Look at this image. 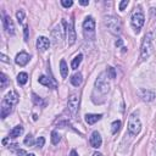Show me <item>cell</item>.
Instances as JSON below:
<instances>
[{"label": "cell", "instance_id": "1", "mask_svg": "<svg viewBox=\"0 0 156 156\" xmlns=\"http://www.w3.org/2000/svg\"><path fill=\"white\" fill-rule=\"evenodd\" d=\"M151 41H152V34H151V33H147V34L144 37L143 43H141V49H140V60H141V61L146 60V58L150 56L151 49H152Z\"/></svg>", "mask_w": 156, "mask_h": 156}, {"label": "cell", "instance_id": "2", "mask_svg": "<svg viewBox=\"0 0 156 156\" xmlns=\"http://www.w3.org/2000/svg\"><path fill=\"white\" fill-rule=\"evenodd\" d=\"M140 129H141V122L139 119V115L138 112H133L128 119V132L133 135H136L140 133Z\"/></svg>", "mask_w": 156, "mask_h": 156}, {"label": "cell", "instance_id": "3", "mask_svg": "<svg viewBox=\"0 0 156 156\" xmlns=\"http://www.w3.org/2000/svg\"><path fill=\"white\" fill-rule=\"evenodd\" d=\"M104 23L107 27V29L113 33V34H119L121 33V22L117 17L115 16H105L104 17Z\"/></svg>", "mask_w": 156, "mask_h": 156}, {"label": "cell", "instance_id": "4", "mask_svg": "<svg viewBox=\"0 0 156 156\" xmlns=\"http://www.w3.org/2000/svg\"><path fill=\"white\" fill-rule=\"evenodd\" d=\"M107 78H108V76L105 71V72H101L99 74V77L96 78V80H95V88L102 94H106L110 90V84H108Z\"/></svg>", "mask_w": 156, "mask_h": 156}, {"label": "cell", "instance_id": "5", "mask_svg": "<svg viewBox=\"0 0 156 156\" xmlns=\"http://www.w3.org/2000/svg\"><path fill=\"white\" fill-rule=\"evenodd\" d=\"M83 30H84V35L85 38H93L94 33H95V21L91 16H88L84 22H83Z\"/></svg>", "mask_w": 156, "mask_h": 156}, {"label": "cell", "instance_id": "6", "mask_svg": "<svg viewBox=\"0 0 156 156\" xmlns=\"http://www.w3.org/2000/svg\"><path fill=\"white\" fill-rule=\"evenodd\" d=\"M144 22H145V16H144V13H143L141 11H135V12L132 15L130 23H132V26H133V28H134V30H135L136 33L140 32V28L143 27Z\"/></svg>", "mask_w": 156, "mask_h": 156}, {"label": "cell", "instance_id": "7", "mask_svg": "<svg viewBox=\"0 0 156 156\" xmlns=\"http://www.w3.org/2000/svg\"><path fill=\"white\" fill-rule=\"evenodd\" d=\"M62 24L66 27V35H67L68 44H69V45L74 44V43H76V39H77V35H76V30H74L73 21H71L69 23H67L66 21H62Z\"/></svg>", "mask_w": 156, "mask_h": 156}, {"label": "cell", "instance_id": "8", "mask_svg": "<svg viewBox=\"0 0 156 156\" xmlns=\"http://www.w3.org/2000/svg\"><path fill=\"white\" fill-rule=\"evenodd\" d=\"M67 106H68V111L72 115H76L78 106H79V98L76 94H71L68 96V101H67Z\"/></svg>", "mask_w": 156, "mask_h": 156}, {"label": "cell", "instance_id": "9", "mask_svg": "<svg viewBox=\"0 0 156 156\" xmlns=\"http://www.w3.org/2000/svg\"><path fill=\"white\" fill-rule=\"evenodd\" d=\"M51 37L54 39V44L57 45L58 43H61V40L63 39V30H62V28H61L60 24L55 26V28L51 30Z\"/></svg>", "mask_w": 156, "mask_h": 156}, {"label": "cell", "instance_id": "10", "mask_svg": "<svg viewBox=\"0 0 156 156\" xmlns=\"http://www.w3.org/2000/svg\"><path fill=\"white\" fill-rule=\"evenodd\" d=\"M12 106L13 105L11 102H9L6 99L2 100V102H1V113H0L2 119H5L7 117V115H10L12 112Z\"/></svg>", "mask_w": 156, "mask_h": 156}, {"label": "cell", "instance_id": "11", "mask_svg": "<svg viewBox=\"0 0 156 156\" xmlns=\"http://www.w3.org/2000/svg\"><path fill=\"white\" fill-rule=\"evenodd\" d=\"M29 58H30V56H29L26 51H21V52H18V54L16 55L15 62H16L18 66H26V65L28 63Z\"/></svg>", "mask_w": 156, "mask_h": 156}, {"label": "cell", "instance_id": "12", "mask_svg": "<svg viewBox=\"0 0 156 156\" xmlns=\"http://www.w3.org/2000/svg\"><path fill=\"white\" fill-rule=\"evenodd\" d=\"M2 23H4V28L6 29V32L10 35H13L15 34V24H13V21L11 20V17L5 16L4 20H2Z\"/></svg>", "mask_w": 156, "mask_h": 156}, {"label": "cell", "instance_id": "13", "mask_svg": "<svg viewBox=\"0 0 156 156\" xmlns=\"http://www.w3.org/2000/svg\"><path fill=\"white\" fill-rule=\"evenodd\" d=\"M50 46V40L46 37H39L37 39V49L39 51H45Z\"/></svg>", "mask_w": 156, "mask_h": 156}, {"label": "cell", "instance_id": "14", "mask_svg": "<svg viewBox=\"0 0 156 156\" xmlns=\"http://www.w3.org/2000/svg\"><path fill=\"white\" fill-rule=\"evenodd\" d=\"M101 144H102V139H101L100 133L96 132V130L93 132V133H91V136H90V145H91L93 147L98 149V147L101 146Z\"/></svg>", "mask_w": 156, "mask_h": 156}, {"label": "cell", "instance_id": "15", "mask_svg": "<svg viewBox=\"0 0 156 156\" xmlns=\"http://www.w3.org/2000/svg\"><path fill=\"white\" fill-rule=\"evenodd\" d=\"M138 93H139L140 98L144 101H146V102H150V101H152L155 99V93L151 91V90H149V89H140Z\"/></svg>", "mask_w": 156, "mask_h": 156}, {"label": "cell", "instance_id": "16", "mask_svg": "<svg viewBox=\"0 0 156 156\" xmlns=\"http://www.w3.org/2000/svg\"><path fill=\"white\" fill-rule=\"evenodd\" d=\"M38 82H39L40 84L48 87V88H54V89L56 88V82H54L51 78H49V77H46V76H40V77L38 78Z\"/></svg>", "mask_w": 156, "mask_h": 156}, {"label": "cell", "instance_id": "17", "mask_svg": "<svg viewBox=\"0 0 156 156\" xmlns=\"http://www.w3.org/2000/svg\"><path fill=\"white\" fill-rule=\"evenodd\" d=\"M102 115H96V113H87L85 115V122L88 124H94L99 119H101Z\"/></svg>", "mask_w": 156, "mask_h": 156}, {"label": "cell", "instance_id": "18", "mask_svg": "<svg viewBox=\"0 0 156 156\" xmlns=\"http://www.w3.org/2000/svg\"><path fill=\"white\" fill-rule=\"evenodd\" d=\"M71 83L74 85V87H79L80 84H82V80H83V78H82V73L80 72H78V73H74L72 77H71Z\"/></svg>", "mask_w": 156, "mask_h": 156}, {"label": "cell", "instance_id": "19", "mask_svg": "<svg viewBox=\"0 0 156 156\" xmlns=\"http://www.w3.org/2000/svg\"><path fill=\"white\" fill-rule=\"evenodd\" d=\"M5 99H6L9 102H11L12 105H15V104H17V102H18V95H17L13 90L9 91V93L6 94V96H5Z\"/></svg>", "mask_w": 156, "mask_h": 156}, {"label": "cell", "instance_id": "20", "mask_svg": "<svg viewBox=\"0 0 156 156\" xmlns=\"http://www.w3.org/2000/svg\"><path fill=\"white\" fill-rule=\"evenodd\" d=\"M22 133H23V127H22V126H16V127H13V128L11 129V132H10V138H17V136H20Z\"/></svg>", "mask_w": 156, "mask_h": 156}, {"label": "cell", "instance_id": "21", "mask_svg": "<svg viewBox=\"0 0 156 156\" xmlns=\"http://www.w3.org/2000/svg\"><path fill=\"white\" fill-rule=\"evenodd\" d=\"M82 58H83V55H82V54H78V55L72 60V62H71L72 69H77V68H78V66H79L80 62H82Z\"/></svg>", "mask_w": 156, "mask_h": 156}, {"label": "cell", "instance_id": "22", "mask_svg": "<svg viewBox=\"0 0 156 156\" xmlns=\"http://www.w3.org/2000/svg\"><path fill=\"white\" fill-rule=\"evenodd\" d=\"M60 72H61L62 78H66L68 76V67H67L65 60H61V62H60Z\"/></svg>", "mask_w": 156, "mask_h": 156}, {"label": "cell", "instance_id": "23", "mask_svg": "<svg viewBox=\"0 0 156 156\" xmlns=\"http://www.w3.org/2000/svg\"><path fill=\"white\" fill-rule=\"evenodd\" d=\"M27 80H28V74H27L26 72H21V73H18V76H17V82H18L20 85L26 84Z\"/></svg>", "mask_w": 156, "mask_h": 156}, {"label": "cell", "instance_id": "24", "mask_svg": "<svg viewBox=\"0 0 156 156\" xmlns=\"http://www.w3.org/2000/svg\"><path fill=\"white\" fill-rule=\"evenodd\" d=\"M32 100H33V102L35 104V105H39V106H45V101L40 98V96H38L37 94H32Z\"/></svg>", "mask_w": 156, "mask_h": 156}, {"label": "cell", "instance_id": "25", "mask_svg": "<svg viewBox=\"0 0 156 156\" xmlns=\"http://www.w3.org/2000/svg\"><path fill=\"white\" fill-rule=\"evenodd\" d=\"M60 140H61V135L57 133V132H51V143L54 144V145H56V144H58L60 143Z\"/></svg>", "mask_w": 156, "mask_h": 156}, {"label": "cell", "instance_id": "26", "mask_svg": "<svg viewBox=\"0 0 156 156\" xmlns=\"http://www.w3.org/2000/svg\"><path fill=\"white\" fill-rule=\"evenodd\" d=\"M121 121H113L112 122V124H111V132L113 133V134H116L118 130H119V128H121Z\"/></svg>", "mask_w": 156, "mask_h": 156}, {"label": "cell", "instance_id": "27", "mask_svg": "<svg viewBox=\"0 0 156 156\" xmlns=\"http://www.w3.org/2000/svg\"><path fill=\"white\" fill-rule=\"evenodd\" d=\"M23 143L27 145V146H32L33 144H34V139H33V136L30 135V134H28L26 138H24V140H23Z\"/></svg>", "mask_w": 156, "mask_h": 156}, {"label": "cell", "instance_id": "28", "mask_svg": "<svg viewBox=\"0 0 156 156\" xmlns=\"http://www.w3.org/2000/svg\"><path fill=\"white\" fill-rule=\"evenodd\" d=\"M16 17H17L18 23H23V21H24V12H23L22 10L17 11V12H16Z\"/></svg>", "mask_w": 156, "mask_h": 156}, {"label": "cell", "instance_id": "29", "mask_svg": "<svg viewBox=\"0 0 156 156\" xmlns=\"http://www.w3.org/2000/svg\"><path fill=\"white\" fill-rule=\"evenodd\" d=\"M106 73H108L107 76H110V78H112V79L116 77V71H115V68H113V67H107Z\"/></svg>", "mask_w": 156, "mask_h": 156}, {"label": "cell", "instance_id": "30", "mask_svg": "<svg viewBox=\"0 0 156 156\" xmlns=\"http://www.w3.org/2000/svg\"><path fill=\"white\" fill-rule=\"evenodd\" d=\"M0 79H1V88H5L6 83H7V77L5 73H1L0 74Z\"/></svg>", "mask_w": 156, "mask_h": 156}, {"label": "cell", "instance_id": "31", "mask_svg": "<svg viewBox=\"0 0 156 156\" xmlns=\"http://www.w3.org/2000/svg\"><path fill=\"white\" fill-rule=\"evenodd\" d=\"M61 5L63 7H71L73 5V1L72 0H61Z\"/></svg>", "mask_w": 156, "mask_h": 156}, {"label": "cell", "instance_id": "32", "mask_svg": "<svg viewBox=\"0 0 156 156\" xmlns=\"http://www.w3.org/2000/svg\"><path fill=\"white\" fill-rule=\"evenodd\" d=\"M44 144H45V139H44V136H39V138L37 139V146H38V147H43Z\"/></svg>", "mask_w": 156, "mask_h": 156}, {"label": "cell", "instance_id": "33", "mask_svg": "<svg viewBox=\"0 0 156 156\" xmlns=\"http://www.w3.org/2000/svg\"><path fill=\"white\" fill-rule=\"evenodd\" d=\"M128 4H129V1H128V0H123V1H121V2H119V10H121V11H123V10L127 7V5H128Z\"/></svg>", "mask_w": 156, "mask_h": 156}, {"label": "cell", "instance_id": "34", "mask_svg": "<svg viewBox=\"0 0 156 156\" xmlns=\"http://www.w3.org/2000/svg\"><path fill=\"white\" fill-rule=\"evenodd\" d=\"M24 40L28 41V26H24Z\"/></svg>", "mask_w": 156, "mask_h": 156}, {"label": "cell", "instance_id": "35", "mask_svg": "<svg viewBox=\"0 0 156 156\" xmlns=\"http://www.w3.org/2000/svg\"><path fill=\"white\" fill-rule=\"evenodd\" d=\"M79 4L83 6H87V5H89V1L88 0H79Z\"/></svg>", "mask_w": 156, "mask_h": 156}, {"label": "cell", "instance_id": "36", "mask_svg": "<svg viewBox=\"0 0 156 156\" xmlns=\"http://www.w3.org/2000/svg\"><path fill=\"white\" fill-rule=\"evenodd\" d=\"M1 61H4V62H9L7 56H6V55H4V54H1Z\"/></svg>", "mask_w": 156, "mask_h": 156}, {"label": "cell", "instance_id": "37", "mask_svg": "<svg viewBox=\"0 0 156 156\" xmlns=\"http://www.w3.org/2000/svg\"><path fill=\"white\" fill-rule=\"evenodd\" d=\"M17 155H18V156H23V155H26V151H24V150H18V151H17Z\"/></svg>", "mask_w": 156, "mask_h": 156}, {"label": "cell", "instance_id": "38", "mask_svg": "<svg viewBox=\"0 0 156 156\" xmlns=\"http://www.w3.org/2000/svg\"><path fill=\"white\" fill-rule=\"evenodd\" d=\"M122 43H123L122 39H118V40L116 41V46H122Z\"/></svg>", "mask_w": 156, "mask_h": 156}, {"label": "cell", "instance_id": "39", "mask_svg": "<svg viewBox=\"0 0 156 156\" xmlns=\"http://www.w3.org/2000/svg\"><path fill=\"white\" fill-rule=\"evenodd\" d=\"M69 156H78V154H77V151H76V150H72V151H71V154H69Z\"/></svg>", "mask_w": 156, "mask_h": 156}, {"label": "cell", "instance_id": "40", "mask_svg": "<svg viewBox=\"0 0 156 156\" xmlns=\"http://www.w3.org/2000/svg\"><path fill=\"white\" fill-rule=\"evenodd\" d=\"M93 156H104L102 154H100V152H94L93 154Z\"/></svg>", "mask_w": 156, "mask_h": 156}, {"label": "cell", "instance_id": "41", "mask_svg": "<svg viewBox=\"0 0 156 156\" xmlns=\"http://www.w3.org/2000/svg\"><path fill=\"white\" fill-rule=\"evenodd\" d=\"M26 156H35L34 154H29V155H26Z\"/></svg>", "mask_w": 156, "mask_h": 156}, {"label": "cell", "instance_id": "42", "mask_svg": "<svg viewBox=\"0 0 156 156\" xmlns=\"http://www.w3.org/2000/svg\"><path fill=\"white\" fill-rule=\"evenodd\" d=\"M155 150H156V145H155Z\"/></svg>", "mask_w": 156, "mask_h": 156}]
</instances>
